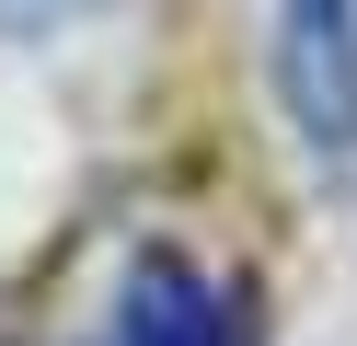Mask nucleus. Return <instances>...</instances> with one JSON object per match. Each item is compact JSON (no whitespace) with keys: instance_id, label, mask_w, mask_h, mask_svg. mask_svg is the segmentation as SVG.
I'll list each match as a JSON object with an SVG mask.
<instances>
[{"instance_id":"nucleus-1","label":"nucleus","mask_w":357,"mask_h":346,"mask_svg":"<svg viewBox=\"0 0 357 346\" xmlns=\"http://www.w3.org/2000/svg\"><path fill=\"white\" fill-rule=\"evenodd\" d=\"M265 69L300 150L357 161V0H265Z\"/></svg>"},{"instance_id":"nucleus-2","label":"nucleus","mask_w":357,"mask_h":346,"mask_svg":"<svg viewBox=\"0 0 357 346\" xmlns=\"http://www.w3.org/2000/svg\"><path fill=\"white\" fill-rule=\"evenodd\" d=\"M116 346H242L231 289L208 266H185V254H150L127 277V300H116Z\"/></svg>"},{"instance_id":"nucleus-3","label":"nucleus","mask_w":357,"mask_h":346,"mask_svg":"<svg viewBox=\"0 0 357 346\" xmlns=\"http://www.w3.org/2000/svg\"><path fill=\"white\" fill-rule=\"evenodd\" d=\"M0 12H58V0H0Z\"/></svg>"}]
</instances>
